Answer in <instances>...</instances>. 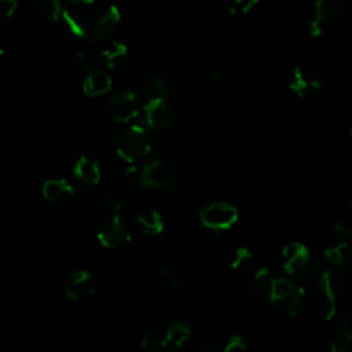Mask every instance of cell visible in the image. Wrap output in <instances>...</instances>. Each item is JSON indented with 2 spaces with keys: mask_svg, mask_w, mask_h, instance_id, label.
<instances>
[{
  "mask_svg": "<svg viewBox=\"0 0 352 352\" xmlns=\"http://www.w3.org/2000/svg\"><path fill=\"white\" fill-rule=\"evenodd\" d=\"M147 84L150 87V89L153 91L154 96L157 98H165L166 92H168V85L165 78L161 74H153L147 78Z\"/></svg>",
  "mask_w": 352,
  "mask_h": 352,
  "instance_id": "cell-25",
  "label": "cell"
},
{
  "mask_svg": "<svg viewBox=\"0 0 352 352\" xmlns=\"http://www.w3.org/2000/svg\"><path fill=\"white\" fill-rule=\"evenodd\" d=\"M74 176L87 183V184H96L100 180V169L96 161L88 157H80L73 168Z\"/></svg>",
  "mask_w": 352,
  "mask_h": 352,
  "instance_id": "cell-18",
  "label": "cell"
},
{
  "mask_svg": "<svg viewBox=\"0 0 352 352\" xmlns=\"http://www.w3.org/2000/svg\"><path fill=\"white\" fill-rule=\"evenodd\" d=\"M201 221L205 227L213 231H224L231 228L238 220V210L234 205L223 201H216L205 206L201 213Z\"/></svg>",
  "mask_w": 352,
  "mask_h": 352,
  "instance_id": "cell-4",
  "label": "cell"
},
{
  "mask_svg": "<svg viewBox=\"0 0 352 352\" xmlns=\"http://www.w3.org/2000/svg\"><path fill=\"white\" fill-rule=\"evenodd\" d=\"M117 153L126 162H136L144 158L151 150V142L146 126L133 124L124 129L117 138Z\"/></svg>",
  "mask_w": 352,
  "mask_h": 352,
  "instance_id": "cell-2",
  "label": "cell"
},
{
  "mask_svg": "<svg viewBox=\"0 0 352 352\" xmlns=\"http://www.w3.org/2000/svg\"><path fill=\"white\" fill-rule=\"evenodd\" d=\"M109 109L113 118L120 122H128L140 116L138 95L133 91H122L116 94L109 102Z\"/></svg>",
  "mask_w": 352,
  "mask_h": 352,
  "instance_id": "cell-10",
  "label": "cell"
},
{
  "mask_svg": "<svg viewBox=\"0 0 352 352\" xmlns=\"http://www.w3.org/2000/svg\"><path fill=\"white\" fill-rule=\"evenodd\" d=\"M323 85L320 72L312 66H297L289 80L290 89L298 96H308L318 92Z\"/></svg>",
  "mask_w": 352,
  "mask_h": 352,
  "instance_id": "cell-7",
  "label": "cell"
},
{
  "mask_svg": "<svg viewBox=\"0 0 352 352\" xmlns=\"http://www.w3.org/2000/svg\"><path fill=\"white\" fill-rule=\"evenodd\" d=\"M351 223H352V205H351Z\"/></svg>",
  "mask_w": 352,
  "mask_h": 352,
  "instance_id": "cell-31",
  "label": "cell"
},
{
  "mask_svg": "<svg viewBox=\"0 0 352 352\" xmlns=\"http://www.w3.org/2000/svg\"><path fill=\"white\" fill-rule=\"evenodd\" d=\"M173 179H175L173 166L165 160L155 158L140 169L139 184L143 187L165 188L173 183Z\"/></svg>",
  "mask_w": 352,
  "mask_h": 352,
  "instance_id": "cell-5",
  "label": "cell"
},
{
  "mask_svg": "<svg viewBox=\"0 0 352 352\" xmlns=\"http://www.w3.org/2000/svg\"><path fill=\"white\" fill-rule=\"evenodd\" d=\"M99 242L106 248H117L124 241L129 239L128 228L121 216V205L114 204L113 214L110 220L104 221L103 226L98 231Z\"/></svg>",
  "mask_w": 352,
  "mask_h": 352,
  "instance_id": "cell-6",
  "label": "cell"
},
{
  "mask_svg": "<svg viewBox=\"0 0 352 352\" xmlns=\"http://www.w3.org/2000/svg\"><path fill=\"white\" fill-rule=\"evenodd\" d=\"M345 7L344 0H320L315 4L312 21L309 23V32L312 36H319L327 19L333 18Z\"/></svg>",
  "mask_w": 352,
  "mask_h": 352,
  "instance_id": "cell-12",
  "label": "cell"
},
{
  "mask_svg": "<svg viewBox=\"0 0 352 352\" xmlns=\"http://www.w3.org/2000/svg\"><path fill=\"white\" fill-rule=\"evenodd\" d=\"M157 352H172L169 348H164V349H161V351H157Z\"/></svg>",
  "mask_w": 352,
  "mask_h": 352,
  "instance_id": "cell-30",
  "label": "cell"
},
{
  "mask_svg": "<svg viewBox=\"0 0 352 352\" xmlns=\"http://www.w3.org/2000/svg\"><path fill=\"white\" fill-rule=\"evenodd\" d=\"M274 283H275V279L271 276L267 268H260L253 275V282H252L253 292L263 298H268V300L271 298Z\"/></svg>",
  "mask_w": 352,
  "mask_h": 352,
  "instance_id": "cell-21",
  "label": "cell"
},
{
  "mask_svg": "<svg viewBox=\"0 0 352 352\" xmlns=\"http://www.w3.org/2000/svg\"><path fill=\"white\" fill-rule=\"evenodd\" d=\"M351 236H352V234H351Z\"/></svg>",
  "mask_w": 352,
  "mask_h": 352,
  "instance_id": "cell-34",
  "label": "cell"
},
{
  "mask_svg": "<svg viewBox=\"0 0 352 352\" xmlns=\"http://www.w3.org/2000/svg\"><path fill=\"white\" fill-rule=\"evenodd\" d=\"M191 352H214V351H212V349H209V348H205V346H199V348L192 349Z\"/></svg>",
  "mask_w": 352,
  "mask_h": 352,
  "instance_id": "cell-29",
  "label": "cell"
},
{
  "mask_svg": "<svg viewBox=\"0 0 352 352\" xmlns=\"http://www.w3.org/2000/svg\"><path fill=\"white\" fill-rule=\"evenodd\" d=\"M94 275L87 270L73 272L65 285V293L72 300H81L94 292Z\"/></svg>",
  "mask_w": 352,
  "mask_h": 352,
  "instance_id": "cell-13",
  "label": "cell"
},
{
  "mask_svg": "<svg viewBox=\"0 0 352 352\" xmlns=\"http://www.w3.org/2000/svg\"><path fill=\"white\" fill-rule=\"evenodd\" d=\"M311 263L309 250L301 242H289L282 250V264L287 274L300 275Z\"/></svg>",
  "mask_w": 352,
  "mask_h": 352,
  "instance_id": "cell-11",
  "label": "cell"
},
{
  "mask_svg": "<svg viewBox=\"0 0 352 352\" xmlns=\"http://www.w3.org/2000/svg\"><path fill=\"white\" fill-rule=\"evenodd\" d=\"M126 56H128V47L122 41H117V40L113 41L100 52V59L109 69L122 63L126 59Z\"/></svg>",
  "mask_w": 352,
  "mask_h": 352,
  "instance_id": "cell-20",
  "label": "cell"
},
{
  "mask_svg": "<svg viewBox=\"0 0 352 352\" xmlns=\"http://www.w3.org/2000/svg\"><path fill=\"white\" fill-rule=\"evenodd\" d=\"M18 3L15 0H0V21L8 19L16 10Z\"/></svg>",
  "mask_w": 352,
  "mask_h": 352,
  "instance_id": "cell-27",
  "label": "cell"
},
{
  "mask_svg": "<svg viewBox=\"0 0 352 352\" xmlns=\"http://www.w3.org/2000/svg\"><path fill=\"white\" fill-rule=\"evenodd\" d=\"M352 342V314L346 312L342 315L338 327L331 338V352H346Z\"/></svg>",
  "mask_w": 352,
  "mask_h": 352,
  "instance_id": "cell-16",
  "label": "cell"
},
{
  "mask_svg": "<svg viewBox=\"0 0 352 352\" xmlns=\"http://www.w3.org/2000/svg\"><path fill=\"white\" fill-rule=\"evenodd\" d=\"M318 289L322 296L323 315L326 319H331L337 311V301L342 290L341 279L333 271H323Z\"/></svg>",
  "mask_w": 352,
  "mask_h": 352,
  "instance_id": "cell-9",
  "label": "cell"
},
{
  "mask_svg": "<svg viewBox=\"0 0 352 352\" xmlns=\"http://www.w3.org/2000/svg\"><path fill=\"white\" fill-rule=\"evenodd\" d=\"M224 352H248V348H246V344L242 340V337L232 336L227 341V344L224 346Z\"/></svg>",
  "mask_w": 352,
  "mask_h": 352,
  "instance_id": "cell-26",
  "label": "cell"
},
{
  "mask_svg": "<svg viewBox=\"0 0 352 352\" xmlns=\"http://www.w3.org/2000/svg\"><path fill=\"white\" fill-rule=\"evenodd\" d=\"M135 223L139 230L147 235H158L164 230V220L161 213L154 208L142 209L135 216Z\"/></svg>",
  "mask_w": 352,
  "mask_h": 352,
  "instance_id": "cell-15",
  "label": "cell"
},
{
  "mask_svg": "<svg viewBox=\"0 0 352 352\" xmlns=\"http://www.w3.org/2000/svg\"><path fill=\"white\" fill-rule=\"evenodd\" d=\"M140 122L144 126L154 129H162L170 124L172 111L164 98L151 96L143 106V111L139 116Z\"/></svg>",
  "mask_w": 352,
  "mask_h": 352,
  "instance_id": "cell-8",
  "label": "cell"
},
{
  "mask_svg": "<svg viewBox=\"0 0 352 352\" xmlns=\"http://www.w3.org/2000/svg\"><path fill=\"white\" fill-rule=\"evenodd\" d=\"M111 88V77L104 70L89 69L82 82V91L88 96H98Z\"/></svg>",
  "mask_w": 352,
  "mask_h": 352,
  "instance_id": "cell-14",
  "label": "cell"
},
{
  "mask_svg": "<svg viewBox=\"0 0 352 352\" xmlns=\"http://www.w3.org/2000/svg\"><path fill=\"white\" fill-rule=\"evenodd\" d=\"M324 258L337 267H344L349 260V245L345 242L330 246L324 252Z\"/></svg>",
  "mask_w": 352,
  "mask_h": 352,
  "instance_id": "cell-22",
  "label": "cell"
},
{
  "mask_svg": "<svg viewBox=\"0 0 352 352\" xmlns=\"http://www.w3.org/2000/svg\"><path fill=\"white\" fill-rule=\"evenodd\" d=\"M253 261V254L249 249L246 248H239L235 250L232 260H231V267L234 270H241L245 268L248 265H250V263Z\"/></svg>",
  "mask_w": 352,
  "mask_h": 352,
  "instance_id": "cell-24",
  "label": "cell"
},
{
  "mask_svg": "<svg viewBox=\"0 0 352 352\" xmlns=\"http://www.w3.org/2000/svg\"><path fill=\"white\" fill-rule=\"evenodd\" d=\"M3 55V50H1V47H0V56Z\"/></svg>",
  "mask_w": 352,
  "mask_h": 352,
  "instance_id": "cell-32",
  "label": "cell"
},
{
  "mask_svg": "<svg viewBox=\"0 0 352 352\" xmlns=\"http://www.w3.org/2000/svg\"><path fill=\"white\" fill-rule=\"evenodd\" d=\"M351 133H352V126H351Z\"/></svg>",
  "mask_w": 352,
  "mask_h": 352,
  "instance_id": "cell-33",
  "label": "cell"
},
{
  "mask_svg": "<svg viewBox=\"0 0 352 352\" xmlns=\"http://www.w3.org/2000/svg\"><path fill=\"white\" fill-rule=\"evenodd\" d=\"M40 14L50 23H58L62 21L63 6L56 0H47L40 3Z\"/></svg>",
  "mask_w": 352,
  "mask_h": 352,
  "instance_id": "cell-23",
  "label": "cell"
},
{
  "mask_svg": "<svg viewBox=\"0 0 352 352\" xmlns=\"http://www.w3.org/2000/svg\"><path fill=\"white\" fill-rule=\"evenodd\" d=\"M62 21L73 34L96 41L118 23L120 11L113 4L70 1L63 7Z\"/></svg>",
  "mask_w": 352,
  "mask_h": 352,
  "instance_id": "cell-1",
  "label": "cell"
},
{
  "mask_svg": "<svg viewBox=\"0 0 352 352\" xmlns=\"http://www.w3.org/2000/svg\"><path fill=\"white\" fill-rule=\"evenodd\" d=\"M191 334V329L186 322H175L173 324H170V327L166 330L164 342L165 345L172 351L173 348H179L182 346Z\"/></svg>",
  "mask_w": 352,
  "mask_h": 352,
  "instance_id": "cell-19",
  "label": "cell"
},
{
  "mask_svg": "<svg viewBox=\"0 0 352 352\" xmlns=\"http://www.w3.org/2000/svg\"><path fill=\"white\" fill-rule=\"evenodd\" d=\"M43 195L50 202H56L67 197L74 195V190L72 184L65 179H48L44 182L41 187Z\"/></svg>",
  "mask_w": 352,
  "mask_h": 352,
  "instance_id": "cell-17",
  "label": "cell"
},
{
  "mask_svg": "<svg viewBox=\"0 0 352 352\" xmlns=\"http://www.w3.org/2000/svg\"><path fill=\"white\" fill-rule=\"evenodd\" d=\"M256 4V1H235L231 4L230 10L232 12L235 11H239V12H248L253 6Z\"/></svg>",
  "mask_w": 352,
  "mask_h": 352,
  "instance_id": "cell-28",
  "label": "cell"
},
{
  "mask_svg": "<svg viewBox=\"0 0 352 352\" xmlns=\"http://www.w3.org/2000/svg\"><path fill=\"white\" fill-rule=\"evenodd\" d=\"M270 300L279 312L285 315H294L302 304L304 290L294 280L279 278L275 279Z\"/></svg>",
  "mask_w": 352,
  "mask_h": 352,
  "instance_id": "cell-3",
  "label": "cell"
}]
</instances>
